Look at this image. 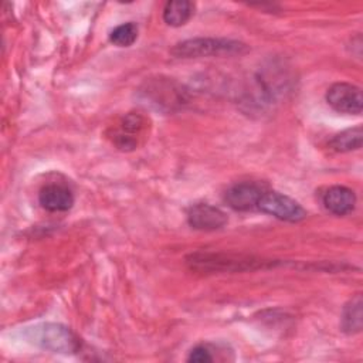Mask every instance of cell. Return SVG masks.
<instances>
[{
    "mask_svg": "<svg viewBox=\"0 0 363 363\" xmlns=\"http://www.w3.org/2000/svg\"><path fill=\"white\" fill-rule=\"evenodd\" d=\"M211 350L208 349V346L206 345H197L194 346L190 353L187 360L189 362H194V363H207V362H213V356L210 353Z\"/></svg>",
    "mask_w": 363,
    "mask_h": 363,
    "instance_id": "obj_16",
    "label": "cell"
},
{
    "mask_svg": "<svg viewBox=\"0 0 363 363\" xmlns=\"http://www.w3.org/2000/svg\"><path fill=\"white\" fill-rule=\"evenodd\" d=\"M187 221L194 230L214 231L227 224V214L216 206L199 203L190 207L187 213Z\"/></svg>",
    "mask_w": 363,
    "mask_h": 363,
    "instance_id": "obj_9",
    "label": "cell"
},
{
    "mask_svg": "<svg viewBox=\"0 0 363 363\" xmlns=\"http://www.w3.org/2000/svg\"><path fill=\"white\" fill-rule=\"evenodd\" d=\"M264 190L265 187L255 182H241L227 189L224 200L235 211H254Z\"/></svg>",
    "mask_w": 363,
    "mask_h": 363,
    "instance_id": "obj_7",
    "label": "cell"
},
{
    "mask_svg": "<svg viewBox=\"0 0 363 363\" xmlns=\"http://www.w3.org/2000/svg\"><path fill=\"white\" fill-rule=\"evenodd\" d=\"M146 128V119L140 113H126L115 128L112 135L113 145L121 150H133L138 146L139 138L143 135Z\"/></svg>",
    "mask_w": 363,
    "mask_h": 363,
    "instance_id": "obj_6",
    "label": "cell"
},
{
    "mask_svg": "<svg viewBox=\"0 0 363 363\" xmlns=\"http://www.w3.org/2000/svg\"><path fill=\"white\" fill-rule=\"evenodd\" d=\"M138 38V26L133 21L122 23L116 26L111 34L109 40L116 47H130Z\"/></svg>",
    "mask_w": 363,
    "mask_h": 363,
    "instance_id": "obj_15",
    "label": "cell"
},
{
    "mask_svg": "<svg viewBox=\"0 0 363 363\" xmlns=\"http://www.w3.org/2000/svg\"><path fill=\"white\" fill-rule=\"evenodd\" d=\"M26 337L31 345L52 353L71 354L81 349L77 335L61 323L45 322L35 325L26 330Z\"/></svg>",
    "mask_w": 363,
    "mask_h": 363,
    "instance_id": "obj_2",
    "label": "cell"
},
{
    "mask_svg": "<svg viewBox=\"0 0 363 363\" xmlns=\"http://www.w3.org/2000/svg\"><path fill=\"white\" fill-rule=\"evenodd\" d=\"M356 194L346 186H330L322 197L325 208L335 216H346L353 211L356 206Z\"/></svg>",
    "mask_w": 363,
    "mask_h": 363,
    "instance_id": "obj_11",
    "label": "cell"
},
{
    "mask_svg": "<svg viewBox=\"0 0 363 363\" xmlns=\"http://www.w3.org/2000/svg\"><path fill=\"white\" fill-rule=\"evenodd\" d=\"M38 203L51 213L68 211L74 206L72 191L62 184H47L38 193Z\"/></svg>",
    "mask_w": 363,
    "mask_h": 363,
    "instance_id": "obj_10",
    "label": "cell"
},
{
    "mask_svg": "<svg viewBox=\"0 0 363 363\" xmlns=\"http://www.w3.org/2000/svg\"><path fill=\"white\" fill-rule=\"evenodd\" d=\"M257 210L288 223H298L306 217V210L295 199L267 189L258 200Z\"/></svg>",
    "mask_w": 363,
    "mask_h": 363,
    "instance_id": "obj_4",
    "label": "cell"
},
{
    "mask_svg": "<svg viewBox=\"0 0 363 363\" xmlns=\"http://www.w3.org/2000/svg\"><path fill=\"white\" fill-rule=\"evenodd\" d=\"M362 139H363L362 126L357 125L354 128H349L336 133L330 139L329 146L336 152L346 153L352 150H359L362 147Z\"/></svg>",
    "mask_w": 363,
    "mask_h": 363,
    "instance_id": "obj_13",
    "label": "cell"
},
{
    "mask_svg": "<svg viewBox=\"0 0 363 363\" xmlns=\"http://www.w3.org/2000/svg\"><path fill=\"white\" fill-rule=\"evenodd\" d=\"M342 330L347 335H354L362 330V296L356 295L343 308Z\"/></svg>",
    "mask_w": 363,
    "mask_h": 363,
    "instance_id": "obj_14",
    "label": "cell"
},
{
    "mask_svg": "<svg viewBox=\"0 0 363 363\" xmlns=\"http://www.w3.org/2000/svg\"><path fill=\"white\" fill-rule=\"evenodd\" d=\"M248 51L247 44L230 38L197 37L177 43L172 48V54L179 58H200V57H225L241 55Z\"/></svg>",
    "mask_w": 363,
    "mask_h": 363,
    "instance_id": "obj_3",
    "label": "cell"
},
{
    "mask_svg": "<svg viewBox=\"0 0 363 363\" xmlns=\"http://www.w3.org/2000/svg\"><path fill=\"white\" fill-rule=\"evenodd\" d=\"M186 262L191 271L213 274V272H241L254 271L259 268H271L279 261L264 259L244 254H227V252H193L186 257Z\"/></svg>",
    "mask_w": 363,
    "mask_h": 363,
    "instance_id": "obj_1",
    "label": "cell"
},
{
    "mask_svg": "<svg viewBox=\"0 0 363 363\" xmlns=\"http://www.w3.org/2000/svg\"><path fill=\"white\" fill-rule=\"evenodd\" d=\"M176 84L169 79H155L146 84L143 95L149 98V104L157 108H174L184 102V91L182 86H174Z\"/></svg>",
    "mask_w": 363,
    "mask_h": 363,
    "instance_id": "obj_8",
    "label": "cell"
},
{
    "mask_svg": "<svg viewBox=\"0 0 363 363\" xmlns=\"http://www.w3.org/2000/svg\"><path fill=\"white\" fill-rule=\"evenodd\" d=\"M194 4L189 0L167 1L163 9V21L172 27L184 26L193 16Z\"/></svg>",
    "mask_w": 363,
    "mask_h": 363,
    "instance_id": "obj_12",
    "label": "cell"
},
{
    "mask_svg": "<svg viewBox=\"0 0 363 363\" xmlns=\"http://www.w3.org/2000/svg\"><path fill=\"white\" fill-rule=\"evenodd\" d=\"M326 102L336 112L360 115L363 109L362 89L349 82H336L328 88Z\"/></svg>",
    "mask_w": 363,
    "mask_h": 363,
    "instance_id": "obj_5",
    "label": "cell"
}]
</instances>
